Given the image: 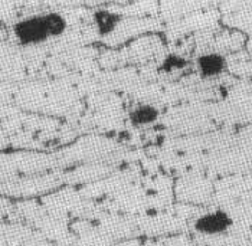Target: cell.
<instances>
[{"label": "cell", "instance_id": "cell-1", "mask_svg": "<svg viewBox=\"0 0 252 246\" xmlns=\"http://www.w3.org/2000/svg\"><path fill=\"white\" fill-rule=\"evenodd\" d=\"M13 36L22 46H39L48 42L49 31L43 13H35L19 19L13 25Z\"/></svg>", "mask_w": 252, "mask_h": 246}, {"label": "cell", "instance_id": "cell-2", "mask_svg": "<svg viewBox=\"0 0 252 246\" xmlns=\"http://www.w3.org/2000/svg\"><path fill=\"white\" fill-rule=\"evenodd\" d=\"M233 226L232 215L222 208L208 210L194 219L193 227L203 236H220L228 233Z\"/></svg>", "mask_w": 252, "mask_h": 246}, {"label": "cell", "instance_id": "cell-3", "mask_svg": "<svg viewBox=\"0 0 252 246\" xmlns=\"http://www.w3.org/2000/svg\"><path fill=\"white\" fill-rule=\"evenodd\" d=\"M194 69L202 79H215L228 71V58L218 51H206L194 59Z\"/></svg>", "mask_w": 252, "mask_h": 246}, {"label": "cell", "instance_id": "cell-4", "mask_svg": "<svg viewBox=\"0 0 252 246\" xmlns=\"http://www.w3.org/2000/svg\"><path fill=\"white\" fill-rule=\"evenodd\" d=\"M160 117H161V110L153 102H137L130 108L127 115L128 124L136 130L153 127L158 123Z\"/></svg>", "mask_w": 252, "mask_h": 246}, {"label": "cell", "instance_id": "cell-5", "mask_svg": "<svg viewBox=\"0 0 252 246\" xmlns=\"http://www.w3.org/2000/svg\"><path fill=\"white\" fill-rule=\"evenodd\" d=\"M93 22L98 35L101 38H107L117 31L121 23V15L108 9H98L93 15Z\"/></svg>", "mask_w": 252, "mask_h": 246}, {"label": "cell", "instance_id": "cell-6", "mask_svg": "<svg viewBox=\"0 0 252 246\" xmlns=\"http://www.w3.org/2000/svg\"><path fill=\"white\" fill-rule=\"evenodd\" d=\"M51 39L61 38L68 31V20L59 12H43Z\"/></svg>", "mask_w": 252, "mask_h": 246}, {"label": "cell", "instance_id": "cell-7", "mask_svg": "<svg viewBox=\"0 0 252 246\" xmlns=\"http://www.w3.org/2000/svg\"><path fill=\"white\" fill-rule=\"evenodd\" d=\"M188 59L177 54V52H170L167 54L166 57L161 59L160 65H158V71L163 72V74H167V75H172L176 72H180L183 69H186L188 66Z\"/></svg>", "mask_w": 252, "mask_h": 246}]
</instances>
